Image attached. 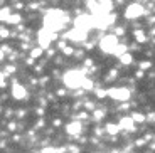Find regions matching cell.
I'll return each instance as SVG.
<instances>
[{
  "label": "cell",
  "instance_id": "obj_1",
  "mask_svg": "<svg viewBox=\"0 0 155 153\" xmlns=\"http://www.w3.org/2000/svg\"><path fill=\"white\" fill-rule=\"evenodd\" d=\"M84 77L86 76L83 73L73 69V71H68V73L64 74V84H66L68 88H71V89H78V88H81V83H83Z\"/></svg>",
  "mask_w": 155,
  "mask_h": 153
},
{
  "label": "cell",
  "instance_id": "obj_2",
  "mask_svg": "<svg viewBox=\"0 0 155 153\" xmlns=\"http://www.w3.org/2000/svg\"><path fill=\"white\" fill-rule=\"evenodd\" d=\"M58 39V34L52 31H47V29H41L37 34V42H39V47H42V49H47L49 47V44L52 42V41H56Z\"/></svg>",
  "mask_w": 155,
  "mask_h": 153
},
{
  "label": "cell",
  "instance_id": "obj_3",
  "mask_svg": "<svg viewBox=\"0 0 155 153\" xmlns=\"http://www.w3.org/2000/svg\"><path fill=\"white\" fill-rule=\"evenodd\" d=\"M118 37L116 35H103L100 41V49L103 52H108V54H115V49L118 46Z\"/></svg>",
  "mask_w": 155,
  "mask_h": 153
},
{
  "label": "cell",
  "instance_id": "obj_4",
  "mask_svg": "<svg viewBox=\"0 0 155 153\" xmlns=\"http://www.w3.org/2000/svg\"><path fill=\"white\" fill-rule=\"evenodd\" d=\"M147 14V10H145V7L143 5H140V4H130L127 7V10H125V17H127L128 20H135V19H138V17H142V15H145Z\"/></svg>",
  "mask_w": 155,
  "mask_h": 153
},
{
  "label": "cell",
  "instance_id": "obj_5",
  "mask_svg": "<svg viewBox=\"0 0 155 153\" xmlns=\"http://www.w3.org/2000/svg\"><path fill=\"white\" fill-rule=\"evenodd\" d=\"M130 89L128 88H111V89H106V96H110L111 99L115 101H127L130 98Z\"/></svg>",
  "mask_w": 155,
  "mask_h": 153
},
{
  "label": "cell",
  "instance_id": "obj_6",
  "mask_svg": "<svg viewBox=\"0 0 155 153\" xmlns=\"http://www.w3.org/2000/svg\"><path fill=\"white\" fill-rule=\"evenodd\" d=\"M118 126H120V131H128V133H133L137 130V123H133V119L130 116H123L118 123Z\"/></svg>",
  "mask_w": 155,
  "mask_h": 153
},
{
  "label": "cell",
  "instance_id": "obj_7",
  "mask_svg": "<svg viewBox=\"0 0 155 153\" xmlns=\"http://www.w3.org/2000/svg\"><path fill=\"white\" fill-rule=\"evenodd\" d=\"M10 94H12V98H14V99L22 101V99H25V96H27V89L24 88L22 84L15 83V84L12 86V89H10Z\"/></svg>",
  "mask_w": 155,
  "mask_h": 153
},
{
  "label": "cell",
  "instance_id": "obj_8",
  "mask_svg": "<svg viewBox=\"0 0 155 153\" xmlns=\"http://www.w3.org/2000/svg\"><path fill=\"white\" fill-rule=\"evenodd\" d=\"M83 125H81V121H71L69 125L66 126V133L68 135H71V136H74V135H81L83 133Z\"/></svg>",
  "mask_w": 155,
  "mask_h": 153
},
{
  "label": "cell",
  "instance_id": "obj_9",
  "mask_svg": "<svg viewBox=\"0 0 155 153\" xmlns=\"http://www.w3.org/2000/svg\"><path fill=\"white\" fill-rule=\"evenodd\" d=\"M147 34L143 32V29H135L133 31V41H135L137 44H143V42H147Z\"/></svg>",
  "mask_w": 155,
  "mask_h": 153
},
{
  "label": "cell",
  "instance_id": "obj_10",
  "mask_svg": "<svg viewBox=\"0 0 155 153\" xmlns=\"http://www.w3.org/2000/svg\"><path fill=\"white\" fill-rule=\"evenodd\" d=\"M118 57H120V64H123V66H130L133 62V54L130 52V50L123 52L121 56H118Z\"/></svg>",
  "mask_w": 155,
  "mask_h": 153
},
{
  "label": "cell",
  "instance_id": "obj_11",
  "mask_svg": "<svg viewBox=\"0 0 155 153\" xmlns=\"http://www.w3.org/2000/svg\"><path fill=\"white\" fill-rule=\"evenodd\" d=\"M105 131L108 135H118L120 133V126H118L116 123H108V125L105 126Z\"/></svg>",
  "mask_w": 155,
  "mask_h": 153
},
{
  "label": "cell",
  "instance_id": "obj_12",
  "mask_svg": "<svg viewBox=\"0 0 155 153\" xmlns=\"http://www.w3.org/2000/svg\"><path fill=\"white\" fill-rule=\"evenodd\" d=\"M44 56V49L42 47H34V49H31V57L32 59H39Z\"/></svg>",
  "mask_w": 155,
  "mask_h": 153
},
{
  "label": "cell",
  "instance_id": "obj_13",
  "mask_svg": "<svg viewBox=\"0 0 155 153\" xmlns=\"http://www.w3.org/2000/svg\"><path fill=\"white\" fill-rule=\"evenodd\" d=\"M130 118L133 119V123H143L145 119H147V116L142 115V113H137V111H135V113H132V116H130Z\"/></svg>",
  "mask_w": 155,
  "mask_h": 153
},
{
  "label": "cell",
  "instance_id": "obj_14",
  "mask_svg": "<svg viewBox=\"0 0 155 153\" xmlns=\"http://www.w3.org/2000/svg\"><path fill=\"white\" fill-rule=\"evenodd\" d=\"M10 12H12V8H8V7L0 8V20H4V22H7V19L10 17Z\"/></svg>",
  "mask_w": 155,
  "mask_h": 153
},
{
  "label": "cell",
  "instance_id": "obj_15",
  "mask_svg": "<svg viewBox=\"0 0 155 153\" xmlns=\"http://www.w3.org/2000/svg\"><path fill=\"white\" fill-rule=\"evenodd\" d=\"M105 118V109H94L93 111V119L94 121H101Z\"/></svg>",
  "mask_w": 155,
  "mask_h": 153
},
{
  "label": "cell",
  "instance_id": "obj_16",
  "mask_svg": "<svg viewBox=\"0 0 155 153\" xmlns=\"http://www.w3.org/2000/svg\"><path fill=\"white\" fill-rule=\"evenodd\" d=\"M7 22H8V24H14V25H17V24L22 22V17H20L19 14H14V15H10V17L7 19Z\"/></svg>",
  "mask_w": 155,
  "mask_h": 153
},
{
  "label": "cell",
  "instance_id": "obj_17",
  "mask_svg": "<svg viewBox=\"0 0 155 153\" xmlns=\"http://www.w3.org/2000/svg\"><path fill=\"white\" fill-rule=\"evenodd\" d=\"M116 77H118V71H116V69H111L108 76H105V81H113V79H116Z\"/></svg>",
  "mask_w": 155,
  "mask_h": 153
},
{
  "label": "cell",
  "instance_id": "obj_18",
  "mask_svg": "<svg viewBox=\"0 0 155 153\" xmlns=\"http://www.w3.org/2000/svg\"><path fill=\"white\" fill-rule=\"evenodd\" d=\"M61 52L64 54V56H73V52H74V47H71V46H64L61 49Z\"/></svg>",
  "mask_w": 155,
  "mask_h": 153
},
{
  "label": "cell",
  "instance_id": "obj_19",
  "mask_svg": "<svg viewBox=\"0 0 155 153\" xmlns=\"http://www.w3.org/2000/svg\"><path fill=\"white\" fill-rule=\"evenodd\" d=\"M10 37V32H8L7 27H0V39H7Z\"/></svg>",
  "mask_w": 155,
  "mask_h": 153
},
{
  "label": "cell",
  "instance_id": "obj_20",
  "mask_svg": "<svg viewBox=\"0 0 155 153\" xmlns=\"http://www.w3.org/2000/svg\"><path fill=\"white\" fill-rule=\"evenodd\" d=\"M152 67V62L150 61H142L140 62V71H147V69Z\"/></svg>",
  "mask_w": 155,
  "mask_h": 153
},
{
  "label": "cell",
  "instance_id": "obj_21",
  "mask_svg": "<svg viewBox=\"0 0 155 153\" xmlns=\"http://www.w3.org/2000/svg\"><path fill=\"white\" fill-rule=\"evenodd\" d=\"M94 94H96V98L103 99V98H106V89H94Z\"/></svg>",
  "mask_w": 155,
  "mask_h": 153
},
{
  "label": "cell",
  "instance_id": "obj_22",
  "mask_svg": "<svg viewBox=\"0 0 155 153\" xmlns=\"http://www.w3.org/2000/svg\"><path fill=\"white\" fill-rule=\"evenodd\" d=\"M84 108H86V111H91V109H96V106H94V103H93V101H86V103H84Z\"/></svg>",
  "mask_w": 155,
  "mask_h": 153
},
{
  "label": "cell",
  "instance_id": "obj_23",
  "mask_svg": "<svg viewBox=\"0 0 155 153\" xmlns=\"http://www.w3.org/2000/svg\"><path fill=\"white\" fill-rule=\"evenodd\" d=\"M88 111H83V113H78V116H76V118H78V121H81V119H88Z\"/></svg>",
  "mask_w": 155,
  "mask_h": 153
},
{
  "label": "cell",
  "instance_id": "obj_24",
  "mask_svg": "<svg viewBox=\"0 0 155 153\" xmlns=\"http://www.w3.org/2000/svg\"><path fill=\"white\" fill-rule=\"evenodd\" d=\"M115 32H116V37H118V35H123L125 34V27H116V29H115Z\"/></svg>",
  "mask_w": 155,
  "mask_h": 153
},
{
  "label": "cell",
  "instance_id": "obj_25",
  "mask_svg": "<svg viewBox=\"0 0 155 153\" xmlns=\"http://www.w3.org/2000/svg\"><path fill=\"white\" fill-rule=\"evenodd\" d=\"M69 153H79V148L78 146H69Z\"/></svg>",
  "mask_w": 155,
  "mask_h": 153
},
{
  "label": "cell",
  "instance_id": "obj_26",
  "mask_svg": "<svg viewBox=\"0 0 155 153\" xmlns=\"http://www.w3.org/2000/svg\"><path fill=\"white\" fill-rule=\"evenodd\" d=\"M15 128H17V126H15V123H12V121L8 123V130H10V131H15Z\"/></svg>",
  "mask_w": 155,
  "mask_h": 153
},
{
  "label": "cell",
  "instance_id": "obj_27",
  "mask_svg": "<svg viewBox=\"0 0 155 153\" xmlns=\"http://www.w3.org/2000/svg\"><path fill=\"white\" fill-rule=\"evenodd\" d=\"M84 66H86V67H91V66H93V61H91V59H86V61H84Z\"/></svg>",
  "mask_w": 155,
  "mask_h": 153
},
{
  "label": "cell",
  "instance_id": "obj_28",
  "mask_svg": "<svg viewBox=\"0 0 155 153\" xmlns=\"http://www.w3.org/2000/svg\"><path fill=\"white\" fill-rule=\"evenodd\" d=\"M66 94V89H58V96H64Z\"/></svg>",
  "mask_w": 155,
  "mask_h": 153
},
{
  "label": "cell",
  "instance_id": "obj_29",
  "mask_svg": "<svg viewBox=\"0 0 155 153\" xmlns=\"http://www.w3.org/2000/svg\"><path fill=\"white\" fill-rule=\"evenodd\" d=\"M34 61H35V59L29 57V59H27V66H32V64H34Z\"/></svg>",
  "mask_w": 155,
  "mask_h": 153
},
{
  "label": "cell",
  "instance_id": "obj_30",
  "mask_svg": "<svg viewBox=\"0 0 155 153\" xmlns=\"http://www.w3.org/2000/svg\"><path fill=\"white\" fill-rule=\"evenodd\" d=\"M4 57H5V54H4V50H2V49H0V62H2V61H4Z\"/></svg>",
  "mask_w": 155,
  "mask_h": 153
},
{
  "label": "cell",
  "instance_id": "obj_31",
  "mask_svg": "<svg viewBox=\"0 0 155 153\" xmlns=\"http://www.w3.org/2000/svg\"><path fill=\"white\" fill-rule=\"evenodd\" d=\"M148 121L153 123V113H150V115H148Z\"/></svg>",
  "mask_w": 155,
  "mask_h": 153
}]
</instances>
